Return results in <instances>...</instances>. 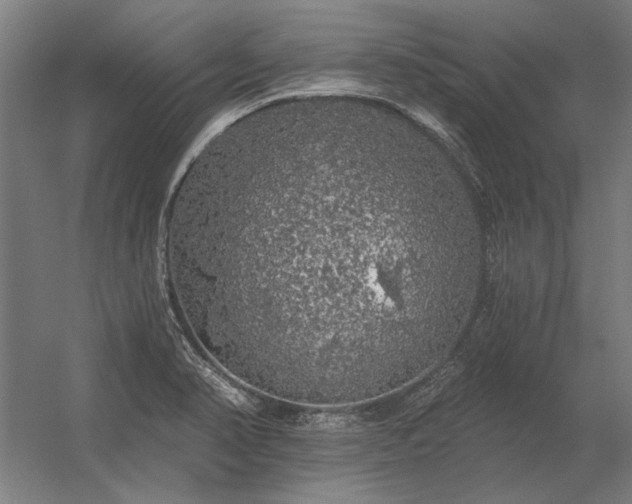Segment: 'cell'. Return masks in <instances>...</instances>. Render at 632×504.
<instances>
[{
	"mask_svg": "<svg viewBox=\"0 0 632 504\" xmlns=\"http://www.w3.org/2000/svg\"><path fill=\"white\" fill-rule=\"evenodd\" d=\"M405 167L345 133L252 148L213 182L180 232L176 261L236 333L278 360L393 369L480 260L471 226L413 208Z\"/></svg>",
	"mask_w": 632,
	"mask_h": 504,
	"instance_id": "obj_1",
	"label": "cell"
}]
</instances>
